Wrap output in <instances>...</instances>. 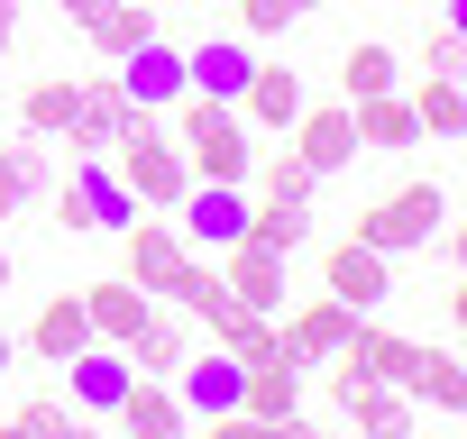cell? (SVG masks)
Wrapping results in <instances>:
<instances>
[{
	"label": "cell",
	"instance_id": "cell-1",
	"mask_svg": "<svg viewBox=\"0 0 467 439\" xmlns=\"http://www.w3.org/2000/svg\"><path fill=\"white\" fill-rule=\"evenodd\" d=\"M110 174L129 183V201H138V210H174V201H183V183H192V165H183V147H174V128H165V110H147V101H129V128L110 138Z\"/></svg>",
	"mask_w": 467,
	"mask_h": 439
},
{
	"label": "cell",
	"instance_id": "cell-2",
	"mask_svg": "<svg viewBox=\"0 0 467 439\" xmlns=\"http://www.w3.org/2000/svg\"><path fill=\"white\" fill-rule=\"evenodd\" d=\"M165 128H174V147H183L192 183H248V165H257V138H248L239 101H202V92H183V101L165 110Z\"/></svg>",
	"mask_w": 467,
	"mask_h": 439
},
{
	"label": "cell",
	"instance_id": "cell-3",
	"mask_svg": "<svg viewBox=\"0 0 467 439\" xmlns=\"http://www.w3.org/2000/svg\"><path fill=\"white\" fill-rule=\"evenodd\" d=\"M440 230H449V192L440 183H403V192H385V201L358 210L348 239H367L376 257H403V248H431Z\"/></svg>",
	"mask_w": 467,
	"mask_h": 439
},
{
	"label": "cell",
	"instance_id": "cell-4",
	"mask_svg": "<svg viewBox=\"0 0 467 439\" xmlns=\"http://www.w3.org/2000/svg\"><path fill=\"white\" fill-rule=\"evenodd\" d=\"M119 248H129V284H138L147 302H165V293H174V275L202 257V248L174 230V220H147V210H138L129 230H119Z\"/></svg>",
	"mask_w": 467,
	"mask_h": 439
},
{
	"label": "cell",
	"instance_id": "cell-5",
	"mask_svg": "<svg viewBox=\"0 0 467 439\" xmlns=\"http://www.w3.org/2000/svg\"><path fill=\"white\" fill-rule=\"evenodd\" d=\"M330 403H339L367 439H403V430L421 421V403H412L403 384H385V375H348V366H330Z\"/></svg>",
	"mask_w": 467,
	"mask_h": 439
},
{
	"label": "cell",
	"instance_id": "cell-6",
	"mask_svg": "<svg viewBox=\"0 0 467 439\" xmlns=\"http://www.w3.org/2000/svg\"><path fill=\"white\" fill-rule=\"evenodd\" d=\"M56 375H65V403H74L83 421H110V403L129 393V375H138V366H129V348L92 339V348H74V357H65Z\"/></svg>",
	"mask_w": 467,
	"mask_h": 439
},
{
	"label": "cell",
	"instance_id": "cell-7",
	"mask_svg": "<svg viewBox=\"0 0 467 439\" xmlns=\"http://www.w3.org/2000/svg\"><path fill=\"white\" fill-rule=\"evenodd\" d=\"M192 348H202V321H192L183 302H147V321L129 330V366H138V375H165V384H174V366H183Z\"/></svg>",
	"mask_w": 467,
	"mask_h": 439
},
{
	"label": "cell",
	"instance_id": "cell-8",
	"mask_svg": "<svg viewBox=\"0 0 467 439\" xmlns=\"http://www.w3.org/2000/svg\"><path fill=\"white\" fill-rule=\"evenodd\" d=\"M321 293H339L348 311H376V302H394V257H376L367 239H339L321 257Z\"/></svg>",
	"mask_w": 467,
	"mask_h": 439
},
{
	"label": "cell",
	"instance_id": "cell-9",
	"mask_svg": "<svg viewBox=\"0 0 467 439\" xmlns=\"http://www.w3.org/2000/svg\"><path fill=\"white\" fill-rule=\"evenodd\" d=\"M65 174H56V156H47V138L37 128H19L10 147H0V220H19V210H47V192H56Z\"/></svg>",
	"mask_w": 467,
	"mask_h": 439
},
{
	"label": "cell",
	"instance_id": "cell-10",
	"mask_svg": "<svg viewBox=\"0 0 467 439\" xmlns=\"http://www.w3.org/2000/svg\"><path fill=\"white\" fill-rule=\"evenodd\" d=\"M239 357H229V348H192L183 366H174V393H183V412L192 421H229V412H239Z\"/></svg>",
	"mask_w": 467,
	"mask_h": 439
},
{
	"label": "cell",
	"instance_id": "cell-11",
	"mask_svg": "<svg viewBox=\"0 0 467 439\" xmlns=\"http://www.w3.org/2000/svg\"><path fill=\"white\" fill-rule=\"evenodd\" d=\"M174 210H183L174 230H183L192 248H211V257L248 230V192H239V183H183V201H174Z\"/></svg>",
	"mask_w": 467,
	"mask_h": 439
},
{
	"label": "cell",
	"instance_id": "cell-12",
	"mask_svg": "<svg viewBox=\"0 0 467 439\" xmlns=\"http://www.w3.org/2000/svg\"><path fill=\"white\" fill-rule=\"evenodd\" d=\"M220 284H229L239 311H285V257L257 248V239H229L220 248Z\"/></svg>",
	"mask_w": 467,
	"mask_h": 439
},
{
	"label": "cell",
	"instance_id": "cell-13",
	"mask_svg": "<svg viewBox=\"0 0 467 439\" xmlns=\"http://www.w3.org/2000/svg\"><path fill=\"white\" fill-rule=\"evenodd\" d=\"M110 65H119V92H129V101H147V110H174V101H183V46L138 37V46L110 56Z\"/></svg>",
	"mask_w": 467,
	"mask_h": 439
},
{
	"label": "cell",
	"instance_id": "cell-14",
	"mask_svg": "<svg viewBox=\"0 0 467 439\" xmlns=\"http://www.w3.org/2000/svg\"><path fill=\"white\" fill-rule=\"evenodd\" d=\"M248 74H257V46H248V37H202V46H183V92H202V101H239Z\"/></svg>",
	"mask_w": 467,
	"mask_h": 439
},
{
	"label": "cell",
	"instance_id": "cell-15",
	"mask_svg": "<svg viewBox=\"0 0 467 439\" xmlns=\"http://www.w3.org/2000/svg\"><path fill=\"white\" fill-rule=\"evenodd\" d=\"M129 128V92H119V74H92L83 83V101H74V128H65V147L74 156H110V138Z\"/></svg>",
	"mask_w": 467,
	"mask_h": 439
},
{
	"label": "cell",
	"instance_id": "cell-16",
	"mask_svg": "<svg viewBox=\"0 0 467 439\" xmlns=\"http://www.w3.org/2000/svg\"><path fill=\"white\" fill-rule=\"evenodd\" d=\"M110 421H119L129 439H174V430H183L192 412H183V393H174L165 375H129V393L110 403Z\"/></svg>",
	"mask_w": 467,
	"mask_h": 439
},
{
	"label": "cell",
	"instance_id": "cell-17",
	"mask_svg": "<svg viewBox=\"0 0 467 439\" xmlns=\"http://www.w3.org/2000/svg\"><path fill=\"white\" fill-rule=\"evenodd\" d=\"M294 156L330 183L339 165H358V119L348 110H294Z\"/></svg>",
	"mask_w": 467,
	"mask_h": 439
},
{
	"label": "cell",
	"instance_id": "cell-18",
	"mask_svg": "<svg viewBox=\"0 0 467 439\" xmlns=\"http://www.w3.org/2000/svg\"><path fill=\"white\" fill-rule=\"evenodd\" d=\"M348 321H358V311H348L339 293H312V302H303L294 321H275V330H285V348H294L303 366H330V357H339V339H348Z\"/></svg>",
	"mask_w": 467,
	"mask_h": 439
},
{
	"label": "cell",
	"instance_id": "cell-19",
	"mask_svg": "<svg viewBox=\"0 0 467 439\" xmlns=\"http://www.w3.org/2000/svg\"><path fill=\"white\" fill-rule=\"evenodd\" d=\"M294 110H303V74L294 65H257L239 83V119L248 128H294Z\"/></svg>",
	"mask_w": 467,
	"mask_h": 439
},
{
	"label": "cell",
	"instance_id": "cell-20",
	"mask_svg": "<svg viewBox=\"0 0 467 439\" xmlns=\"http://www.w3.org/2000/svg\"><path fill=\"white\" fill-rule=\"evenodd\" d=\"M348 119H358V156H385V147H412V138H421V119H412V101H403V92L348 101Z\"/></svg>",
	"mask_w": 467,
	"mask_h": 439
},
{
	"label": "cell",
	"instance_id": "cell-21",
	"mask_svg": "<svg viewBox=\"0 0 467 439\" xmlns=\"http://www.w3.org/2000/svg\"><path fill=\"white\" fill-rule=\"evenodd\" d=\"M83 321H92V339L129 348V330L147 321V293H138L129 275H110V284H83Z\"/></svg>",
	"mask_w": 467,
	"mask_h": 439
},
{
	"label": "cell",
	"instance_id": "cell-22",
	"mask_svg": "<svg viewBox=\"0 0 467 439\" xmlns=\"http://www.w3.org/2000/svg\"><path fill=\"white\" fill-rule=\"evenodd\" d=\"M74 348H92V321H83V293H56V302L37 311V330H28V357H37V366H65Z\"/></svg>",
	"mask_w": 467,
	"mask_h": 439
},
{
	"label": "cell",
	"instance_id": "cell-23",
	"mask_svg": "<svg viewBox=\"0 0 467 439\" xmlns=\"http://www.w3.org/2000/svg\"><path fill=\"white\" fill-rule=\"evenodd\" d=\"M74 101H83V83H74V74H47V83H28V101H19V128H37V138H65V128H74Z\"/></svg>",
	"mask_w": 467,
	"mask_h": 439
},
{
	"label": "cell",
	"instance_id": "cell-24",
	"mask_svg": "<svg viewBox=\"0 0 467 439\" xmlns=\"http://www.w3.org/2000/svg\"><path fill=\"white\" fill-rule=\"evenodd\" d=\"M412 119H421V138H458V128H467V92H458V74H421Z\"/></svg>",
	"mask_w": 467,
	"mask_h": 439
},
{
	"label": "cell",
	"instance_id": "cell-25",
	"mask_svg": "<svg viewBox=\"0 0 467 439\" xmlns=\"http://www.w3.org/2000/svg\"><path fill=\"white\" fill-rule=\"evenodd\" d=\"M248 174H257V192H266V201H303V210L321 201V174H312V165H303L294 147H275V156H257Z\"/></svg>",
	"mask_w": 467,
	"mask_h": 439
},
{
	"label": "cell",
	"instance_id": "cell-26",
	"mask_svg": "<svg viewBox=\"0 0 467 439\" xmlns=\"http://www.w3.org/2000/svg\"><path fill=\"white\" fill-rule=\"evenodd\" d=\"M239 239H257V248H275V257H294V248L312 239V210H303V201H257Z\"/></svg>",
	"mask_w": 467,
	"mask_h": 439
},
{
	"label": "cell",
	"instance_id": "cell-27",
	"mask_svg": "<svg viewBox=\"0 0 467 439\" xmlns=\"http://www.w3.org/2000/svg\"><path fill=\"white\" fill-rule=\"evenodd\" d=\"M83 37H92L101 56H129L138 37H156V10H147V0H110V10H101V19L83 28Z\"/></svg>",
	"mask_w": 467,
	"mask_h": 439
},
{
	"label": "cell",
	"instance_id": "cell-28",
	"mask_svg": "<svg viewBox=\"0 0 467 439\" xmlns=\"http://www.w3.org/2000/svg\"><path fill=\"white\" fill-rule=\"evenodd\" d=\"M339 83H348V101H376V92H394L403 83V65H394V46H348V65H339Z\"/></svg>",
	"mask_w": 467,
	"mask_h": 439
},
{
	"label": "cell",
	"instance_id": "cell-29",
	"mask_svg": "<svg viewBox=\"0 0 467 439\" xmlns=\"http://www.w3.org/2000/svg\"><path fill=\"white\" fill-rule=\"evenodd\" d=\"M10 430H28V439H74V430H83V412H74L65 393H28V403L10 412Z\"/></svg>",
	"mask_w": 467,
	"mask_h": 439
},
{
	"label": "cell",
	"instance_id": "cell-30",
	"mask_svg": "<svg viewBox=\"0 0 467 439\" xmlns=\"http://www.w3.org/2000/svg\"><path fill=\"white\" fill-rule=\"evenodd\" d=\"M421 74H467V37H458V10H440V19H431V37H421Z\"/></svg>",
	"mask_w": 467,
	"mask_h": 439
},
{
	"label": "cell",
	"instance_id": "cell-31",
	"mask_svg": "<svg viewBox=\"0 0 467 439\" xmlns=\"http://www.w3.org/2000/svg\"><path fill=\"white\" fill-rule=\"evenodd\" d=\"M321 0H239V19H248V37H285L294 19H312Z\"/></svg>",
	"mask_w": 467,
	"mask_h": 439
},
{
	"label": "cell",
	"instance_id": "cell-32",
	"mask_svg": "<svg viewBox=\"0 0 467 439\" xmlns=\"http://www.w3.org/2000/svg\"><path fill=\"white\" fill-rule=\"evenodd\" d=\"M47 10H56V19H65V28H92V19H101V10H110V0H47Z\"/></svg>",
	"mask_w": 467,
	"mask_h": 439
},
{
	"label": "cell",
	"instance_id": "cell-33",
	"mask_svg": "<svg viewBox=\"0 0 467 439\" xmlns=\"http://www.w3.org/2000/svg\"><path fill=\"white\" fill-rule=\"evenodd\" d=\"M10 28H19V0H0V56H10Z\"/></svg>",
	"mask_w": 467,
	"mask_h": 439
},
{
	"label": "cell",
	"instance_id": "cell-34",
	"mask_svg": "<svg viewBox=\"0 0 467 439\" xmlns=\"http://www.w3.org/2000/svg\"><path fill=\"white\" fill-rule=\"evenodd\" d=\"M0 293H10V248H0Z\"/></svg>",
	"mask_w": 467,
	"mask_h": 439
},
{
	"label": "cell",
	"instance_id": "cell-35",
	"mask_svg": "<svg viewBox=\"0 0 467 439\" xmlns=\"http://www.w3.org/2000/svg\"><path fill=\"white\" fill-rule=\"evenodd\" d=\"M10 357H19V348H10V339H0V375H10Z\"/></svg>",
	"mask_w": 467,
	"mask_h": 439
}]
</instances>
